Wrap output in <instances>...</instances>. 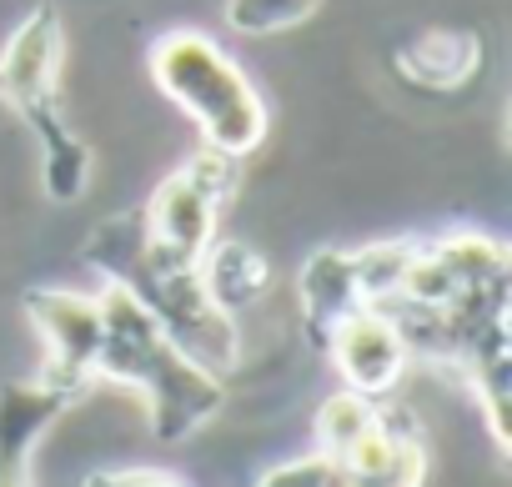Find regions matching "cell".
Listing matches in <instances>:
<instances>
[{
    "mask_svg": "<svg viewBox=\"0 0 512 487\" xmlns=\"http://www.w3.org/2000/svg\"><path fill=\"white\" fill-rule=\"evenodd\" d=\"M26 317L46 342L41 372L76 392H91L96 387V347H101V297H81L66 287H31Z\"/></svg>",
    "mask_w": 512,
    "mask_h": 487,
    "instance_id": "7",
    "label": "cell"
},
{
    "mask_svg": "<svg viewBox=\"0 0 512 487\" xmlns=\"http://www.w3.org/2000/svg\"><path fill=\"white\" fill-rule=\"evenodd\" d=\"M322 11V0H226V21L241 36H272V31H297Z\"/></svg>",
    "mask_w": 512,
    "mask_h": 487,
    "instance_id": "13",
    "label": "cell"
},
{
    "mask_svg": "<svg viewBox=\"0 0 512 487\" xmlns=\"http://www.w3.org/2000/svg\"><path fill=\"white\" fill-rule=\"evenodd\" d=\"M317 347L332 357L337 377H342L352 392H367V397H387L392 382H397V377L407 372V362H412V352H407L397 322H392L382 307H372V302L342 312V317L317 337Z\"/></svg>",
    "mask_w": 512,
    "mask_h": 487,
    "instance_id": "8",
    "label": "cell"
},
{
    "mask_svg": "<svg viewBox=\"0 0 512 487\" xmlns=\"http://www.w3.org/2000/svg\"><path fill=\"white\" fill-rule=\"evenodd\" d=\"M201 277H206L211 297H216L226 312H236V307H251L256 297L272 287V262H267L262 252L241 247V241H221V236H216L211 252L201 257Z\"/></svg>",
    "mask_w": 512,
    "mask_h": 487,
    "instance_id": "12",
    "label": "cell"
},
{
    "mask_svg": "<svg viewBox=\"0 0 512 487\" xmlns=\"http://www.w3.org/2000/svg\"><path fill=\"white\" fill-rule=\"evenodd\" d=\"M256 482H262V487H352L347 467L332 452H322V447H312L307 457H292L282 467H267Z\"/></svg>",
    "mask_w": 512,
    "mask_h": 487,
    "instance_id": "14",
    "label": "cell"
},
{
    "mask_svg": "<svg viewBox=\"0 0 512 487\" xmlns=\"http://www.w3.org/2000/svg\"><path fill=\"white\" fill-rule=\"evenodd\" d=\"M96 382L131 387L146 412L151 432L161 442L191 437L201 422H211L226 402L221 372L201 367L186 347L171 342V332L116 282L101 292V347H96Z\"/></svg>",
    "mask_w": 512,
    "mask_h": 487,
    "instance_id": "2",
    "label": "cell"
},
{
    "mask_svg": "<svg viewBox=\"0 0 512 487\" xmlns=\"http://www.w3.org/2000/svg\"><path fill=\"white\" fill-rule=\"evenodd\" d=\"M91 482H111V487H186V477L166 472V467H111V472H91Z\"/></svg>",
    "mask_w": 512,
    "mask_h": 487,
    "instance_id": "15",
    "label": "cell"
},
{
    "mask_svg": "<svg viewBox=\"0 0 512 487\" xmlns=\"http://www.w3.org/2000/svg\"><path fill=\"white\" fill-rule=\"evenodd\" d=\"M231 191H236V156L201 146L186 166H176L151 191V201H141L146 231L166 252H176L186 262H201L211 252V241H216V216L231 201Z\"/></svg>",
    "mask_w": 512,
    "mask_h": 487,
    "instance_id": "6",
    "label": "cell"
},
{
    "mask_svg": "<svg viewBox=\"0 0 512 487\" xmlns=\"http://www.w3.org/2000/svg\"><path fill=\"white\" fill-rule=\"evenodd\" d=\"M86 267H96L106 282H116L121 292H131L166 332L176 347H186L201 367L211 372H231L236 367V317L211 297L201 262H186L176 252H166L161 241L146 231V211H116L106 221L91 226L86 247H81Z\"/></svg>",
    "mask_w": 512,
    "mask_h": 487,
    "instance_id": "1",
    "label": "cell"
},
{
    "mask_svg": "<svg viewBox=\"0 0 512 487\" xmlns=\"http://www.w3.org/2000/svg\"><path fill=\"white\" fill-rule=\"evenodd\" d=\"M482 41L472 31H422L397 51V71L422 91H457L477 76Z\"/></svg>",
    "mask_w": 512,
    "mask_h": 487,
    "instance_id": "10",
    "label": "cell"
},
{
    "mask_svg": "<svg viewBox=\"0 0 512 487\" xmlns=\"http://www.w3.org/2000/svg\"><path fill=\"white\" fill-rule=\"evenodd\" d=\"M151 81L161 86L166 101H176V111H186L201 131V141L211 151L226 156H251L272 131V111L262 101V91L251 86V76L206 36V31H161L146 51Z\"/></svg>",
    "mask_w": 512,
    "mask_h": 487,
    "instance_id": "3",
    "label": "cell"
},
{
    "mask_svg": "<svg viewBox=\"0 0 512 487\" xmlns=\"http://www.w3.org/2000/svg\"><path fill=\"white\" fill-rule=\"evenodd\" d=\"M302 322L312 332V342L352 307H362V282H357V267H352V252H317L307 267H302Z\"/></svg>",
    "mask_w": 512,
    "mask_h": 487,
    "instance_id": "11",
    "label": "cell"
},
{
    "mask_svg": "<svg viewBox=\"0 0 512 487\" xmlns=\"http://www.w3.org/2000/svg\"><path fill=\"white\" fill-rule=\"evenodd\" d=\"M317 447L347 467L352 487H417L427 482V432L407 407L367 392H332L317 407Z\"/></svg>",
    "mask_w": 512,
    "mask_h": 487,
    "instance_id": "5",
    "label": "cell"
},
{
    "mask_svg": "<svg viewBox=\"0 0 512 487\" xmlns=\"http://www.w3.org/2000/svg\"><path fill=\"white\" fill-rule=\"evenodd\" d=\"M86 392L36 372L26 382H0V487L31 482V452L56 427L61 412H71Z\"/></svg>",
    "mask_w": 512,
    "mask_h": 487,
    "instance_id": "9",
    "label": "cell"
},
{
    "mask_svg": "<svg viewBox=\"0 0 512 487\" xmlns=\"http://www.w3.org/2000/svg\"><path fill=\"white\" fill-rule=\"evenodd\" d=\"M61 56H66L61 16L56 6H36L11 36V46L0 51V101H11V111L41 141V176L51 201H76L91 176V146L66 121Z\"/></svg>",
    "mask_w": 512,
    "mask_h": 487,
    "instance_id": "4",
    "label": "cell"
}]
</instances>
